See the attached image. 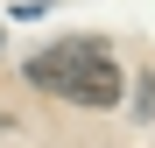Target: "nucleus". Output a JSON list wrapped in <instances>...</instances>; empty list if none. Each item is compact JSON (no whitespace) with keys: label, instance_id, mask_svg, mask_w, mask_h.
<instances>
[{"label":"nucleus","instance_id":"nucleus-1","mask_svg":"<svg viewBox=\"0 0 155 148\" xmlns=\"http://www.w3.org/2000/svg\"><path fill=\"white\" fill-rule=\"evenodd\" d=\"M21 78H28L35 92L71 99V106H92V113L99 106H120V92H127L106 35H64V42H49V49H35V57L21 64Z\"/></svg>","mask_w":155,"mask_h":148}]
</instances>
